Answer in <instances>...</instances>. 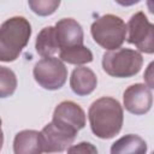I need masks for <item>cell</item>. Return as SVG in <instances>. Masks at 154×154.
Instances as JSON below:
<instances>
[{
    "instance_id": "6da1fadb",
    "label": "cell",
    "mask_w": 154,
    "mask_h": 154,
    "mask_svg": "<svg viewBox=\"0 0 154 154\" xmlns=\"http://www.w3.org/2000/svg\"><path fill=\"white\" fill-rule=\"evenodd\" d=\"M88 118L93 134L99 138L108 140L118 135L122 130L124 112L118 100L103 96L90 105Z\"/></svg>"
},
{
    "instance_id": "7a4b0ae2",
    "label": "cell",
    "mask_w": 154,
    "mask_h": 154,
    "mask_svg": "<svg viewBox=\"0 0 154 154\" xmlns=\"http://www.w3.org/2000/svg\"><path fill=\"white\" fill-rule=\"evenodd\" d=\"M31 36V25L22 16L6 19L0 25V61H14L28 45Z\"/></svg>"
},
{
    "instance_id": "3957f363",
    "label": "cell",
    "mask_w": 154,
    "mask_h": 154,
    "mask_svg": "<svg viewBox=\"0 0 154 154\" xmlns=\"http://www.w3.org/2000/svg\"><path fill=\"white\" fill-rule=\"evenodd\" d=\"M143 65L142 54L130 48H117L102 55L103 71L116 78H129L137 75Z\"/></svg>"
},
{
    "instance_id": "277c9868",
    "label": "cell",
    "mask_w": 154,
    "mask_h": 154,
    "mask_svg": "<svg viewBox=\"0 0 154 154\" xmlns=\"http://www.w3.org/2000/svg\"><path fill=\"white\" fill-rule=\"evenodd\" d=\"M90 32L100 47L114 51L120 48L126 38V24L118 16L103 14L93 22Z\"/></svg>"
},
{
    "instance_id": "5b68a950",
    "label": "cell",
    "mask_w": 154,
    "mask_h": 154,
    "mask_svg": "<svg viewBox=\"0 0 154 154\" xmlns=\"http://www.w3.org/2000/svg\"><path fill=\"white\" fill-rule=\"evenodd\" d=\"M32 75L35 81L43 89L58 90L67 79V69L60 59L55 57H47L35 64Z\"/></svg>"
},
{
    "instance_id": "8992f818",
    "label": "cell",
    "mask_w": 154,
    "mask_h": 154,
    "mask_svg": "<svg viewBox=\"0 0 154 154\" xmlns=\"http://www.w3.org/2000/svg\"><path fill=\"white\" fill-rule=\"evenodd\" d=\"M125 40L135 45L140 52L147 54L154 53V25L143 12H136L129 19Z\"/></svg>"
},
{
    "instance_id": "52a82bcc",
    "label": "cell",
    "mask_w": 154,
    "mask_h": 154,
    "mask_svg": "<svg viewBox=\"0 0 154 154\" xmlns=\"http://www.w3.org/2000/svg\"><path fill=\"white\" fill-rule=\"evenodd\" d=\"M76 136V132L51 122L40 131L42 150L45 153L64 152L73 143Z\"/></svg>"
},
{
    "instance_id": "ba28073f",
    "label": "cell",
    "mask_w": 154,
    "mask_h": 154,
    "mask_svg": "<svg viewBox=\"0 0 154 154\" xmlns=\"http://www.w3.org/2000/svg\"><path fill=\"white\" fill-rule=\"evenodd\" d=\"M52 122L77 134L85 126V113L76 102L63 101L54 108Z\"/></svg>"
},
{
    "instance_id": "9c48e42d",
    "label": "cell",
    "mask_w": 154,
    "mask_h": 154,
    "mask_svg": "<svg viewBox=\"0 0 154 154\" xmlns=\"http://www.w3.org/2000/svg\"><path fill=\"white\" fill-rule=\"evenodd\" d=\"M123 102L125 109L130 113L136 116L144 114L153 105L152 89L142 83L132 84L125 89L123 94Z\"/></svg>"
},
{
    "instance_id": "30bf717a",
    "label": "cell",
    "mask_w": 154,
    "mask_h": 154,
    "mask_svg": "<svg viewBox=\"0 0 154 154\" xmlns=\"http://www.w3.org/2000/svg\"><path fill=\"white\" fill-rule=\"evenodd\" d=\"M54 34L59 51L83 46L84 34L81 24L73 18H63L54 25Z\"/></svg>"
},
{
    "instance_id": "8fae6325",
    "label": "cell",
    "mask_w": 154,
    "mask_h": 154,
    "mask_svg": "<svg viewBox=\"0 0 154 154\" xmlns=\"http://www.w3.org/2000/svg\"><path fill=\"white\" fill-rule=\"evenodd\" d=\"M97 85V77L94 71L85 66L76 67L70 77V87L76 95L85 96L91 94Z\"/></svg>"
},
{
    "instance_id": "7c38bea8",
    "label": "cell",
    "mask_w": 154,
    "mask_h": 154,
    "mask_svg": "<svg viewBox=\"0 0 154 154\" xmlns=\"http://www.w3.org/2000/svg\"><path fill=\"white\" fill-rule=\"evenodd\" d=\"M14 154H42L40 132L36 130H22L13 140Z\"/></svg>"
},
{
    "instance_id": "4fadbf2b",
    "label": "cell",
    "mask_w": 154,
    "mask_h": 154,
    "mask_svg": "<svg viewBox=\"0 0 154 154\" xmlns=\"http://www.w3.org/2000/svg\"><path fill=\"white\" fill-rule=\"evenodd\" d=\"M147 142L138 135L129 134L111 146V154H147Z\"/></svg>"
},
{
    "instance_id": "5bb4252c",
    "label": "cell",
    "mask_w": 154,
    "mask_h": 154,
    "mask_svg": "<svg viewBox=\"0 0 154 154\" xmlns=\"http://www.w3.org/2000/svg\"><path fill=\"white\" fill-rule=\"evenodd\" d=\"M35 48L37 54L42 58L53 57V54L59 51L54 34V26H46L38 32L35 42Z\"/></svg>"
},
{
    "instance_id": "9a60e30c",
    "label": "cell",
    "mask_w": 154,
    "mask_h": 154,
    "mask_svg": "<svg viewBox=\"0 0 154 154\" xmlns=\"http://www.w3.org/2000/svg\"><path fill=\"white\" fill-rule=\"evenodd\" d=\"M60 60L72 65H84L93 61V53L85 46H76L60 51Z\"/></svg>"
},
{
    "instance_id": "2e32d148",
    "label": "cell",
    "mask_w": 154,
    "mask_h": 154,
    "mask_svg": "<svg viewBox=\"0 0 154 154\" xmlns=\"http://www.w3.org/2000/svg\"><path fill=\"white\" fill-rule=\"evenodd\" d=\"M17 84L16 73L10 67L0 66V99L13 95L17 89Z\"/></svg>"
},
{
    "instance_id": "e0dca14e",
    "label": "cell",
    "mask_w": 154,
    "mask_h": 154,
    "mask_svg": "<svg viewBox=\"0 0 154 154\" xmlns=\"http://www.w3.org/2000/svg\"><path fill=\"white\" fill-rule=\"evenodd\" d=\"M31 11L38 16H49L55 12L59 7L60 1L58 0H30L28 1Z\"/></svg>"
},
{
    "instance_id": "ac0fdd59",
    "label": "cell",
    "mask_w": 154,
    "mask_h": 154,
    "mask_svg": "<svg viewBox=\"0 0 154 154\" xmlns=\"http://www.w3.org/2000/svg\"><path fill=\"white\" fill-rule=\"evenodd\" d=\"M67 154H99L96 147L90 142H79L67 148Z\"/></svg>"
},
{
    "instance_id": "d6986e66",
    "label": "cell",
    "mask_w": 154,
    "mask_h": 154,
    "mask_svg": "<svg viewBox=\"0 0 154 154\" xmlns=\"http://www.w3.org/2000/svg\"><path fill=\"white\" fill-rule=\"evenodd\" d=\"M152 70H153V63H150L149 64V66H148V69H147V72L144 73V79H146V82H147V87L148 88H153V75H152Z\"/></svg>"
},
{
    "instance_id": "ffe728a7",
    "label": "cell",
    "mask_w": 154,
    "mask_h": 154,
    "mask_svg": "<svg viewBox=\"0 0 154 154\" xmlns=\"http://www.w3.org/2000/svg\"><path fill=\"white\" fill-rule=\"evenodd\" d=\"M2 144H4V132H2V130L0 129V150H1V148H2Z\"/></svg>"
},
{
    "instance_id": "44dd1931",
    "label": "cell",
    "mask_w": 154,
    "mask_h": 154,
    "mask_svg": "<svg viewBox=\"0 0 154 154\" xmlns=\"http://www.w3.org/2000/svg\"><path fill=\"white\" fill-rule=\"evenodd\" d=\"M0 129H1V118H0Z\"/></svg>"
}]
</instances>
